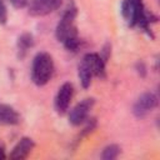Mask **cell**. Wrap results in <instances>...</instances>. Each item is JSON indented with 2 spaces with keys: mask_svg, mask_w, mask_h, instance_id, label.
Returning a JSON list of instances; mask_svg holds the SVG:
<instances>
[{
  "mask_svg": "<svg viewBox=\"0 0 160 160\" xmlns=\"http://www.w3.org/2000/svg\"><path fill=\"white\" fill-rule=\"evenodd\" d=\"M121 14L129 26L140 28L151 39H154L150 25L151 22H156L158 18L145 9L141 0H124L121 2Z\"/></svg>",
  "mask_w": 160,
  "mask_h": 160,
  "instance_id": "obj_1",
  "label": "cell"
},
{
  "mask_svg": "<svg viewBox=\"0 0 160 160\" xmlns=\"http://www.w3.org/2000/svg\"><path fill=\"white\" fill-rule=\"evenodd\" d=\"M76 15H78L76 6L74 4H70L62 12L55 29V36L58 41L62 42L69 51H76L80 45L78 29L75 25Z\"/></svg>",
  "mask_w": 160,
  "mask_h": 160,
  "instance_id": "obj_2",
  "label": "cell"
},
{
  "mask_svg": "<svg viewBox=\"0 0 160 160\" xmlns=\"http://www.w3.org/2000/svg\"><path fill=\"white\" fill-rule=\"evenodd\" d=\"M54 60L50 54L45 51L38 52L32 59L31 80L38 86H44L49 82L54 74Z\"/></svg>",
  "mask_w": 160,
  "mask_h": 160,
  "instance_id": "obj_3",
  "label": "cell"
},
{
  "mask_svg": "<svg viewBox=\"0 0 160 160\" xmlns=\"http://www.w3.org/2000/svg\"><path fill=\"white\" fill-rule=\"evenodd\" d=\"M156 106H158V96L151 91H146L142 92L135 100L132 105V114L135 118L142 119L149 112H151Z\"/></svg>",
  "mask_w": 160,
  "mask_h": 160,
  "instance_id": "obj_4",
  "label": "cell"
},
{
  "mask_svg": "<svg viewBox=\"0 0 160 160\" xmlns=\"http://www.w3.org/2000/svg\"><path fill=\"white\" fill-rule=\"evenodd\" d=\"M95 104V100L92 98H86L82 99L80 102H78L69 112V122L72 126H79L84 124L88 120L89 112L92 109Z\"/></svg>",
  "mask_w": 160,
  "mask_h": 160,
  "instance_id": "obj_5",
  "label": "cell"
},
{
  "mask_svg": "<svg viewBox=\"0 0 160 160\" xmlns=\"http://www.w3.org/2000/svg\"><path fill=\"white\" fill-rule=\"evenodd\" d=\"M62 0H28V11L32 16H45L58 10Z\"/></svg>",
  "mask_w": 160,
  "mask_h": 160,
  "instance_id": "obj_6",
  "label": "cell"
},
{
  "mask_svg": "<svg viewBox=\"0 0 160 160\" xmlns=\"http://www.w3.org/2000/svg\"><path fill=\"white\" fill-rule=\"evenodd\" d=\"M72 95H74V86L71 82H64L59 88L55 96V101H54V106L58 114L62 115L68 111Z\"/></svg>",
  "mask_w": 160,
  "mask_h": 160,
  "instance_id": "obj_7",
  "label": "cell"
},
{
  "mask_svg": "<svg viewBox=\"0 0 160 160\" xmlns=\"http://www.w3.org/2000/svg\"><path fill=\"white\" fill-rule=\"evenodd\" d=\"M35 146V142L31 138H28V136H24L21 138L16 145L12 148L11 152L9 154V158L12 159V160H24L29 156V154L32 151Z\"/></svg>",
  "mask_w": 160,
  "mask_h": 160,
  "instance_id": "obj_8",
  "label": "cell"
},
{
  "mask_svg": "<svg viewBox=\"0 0 160 160\" xmlns=\"http://www.w3.org/2000/svg\"><path fill=\"white\" fill-rule=\"evenodd\" d=\"M78 76L80 80V84L84 89H88L91 84L94 72H92V68L90 64V60L88 58V54L84 55V58L81 59L79 66H78Z\"/></svg>",
  "mask_w": 160,
  "mask_h": 160,
  "instance_id": "obj_9",
  "label": "cell"
},
{
  "mask_svg": "<svg viewBox=\"0 0 160 160\" xmlns=\"http://www.w3.org/2000/svg\"><path fill=\"white\" fill-rule=\"evenodd\" d=\"M19 122V112L10 105L0 104V125H18Z\"/></svg>",
  "mask_w": 160,
  "mask_h": 160,
  "instance_id": "obj_10",
  "label": "cell"
},
{
  "mask_svg": "<svg viewBox=\"0 0 160 160\" xmlns=\"http://www.w3.org/2000/svg\"><path fill=\"white\" fill-rule=\"evenodd\" d=\"M34 46V36L30 32H22L16 41V48H18V56L20 59L25 58L26 52Z\"/></svg>",
  "mask_w": 160,
  "mask_h": 160,
  "instance_id": "obj_11",
  "label": "cell"
},
{
  "mask_svg": "<svg viewBox=\"0 0 160 160\" xmlns=\"http://www.w3.org/2000/svg\"><path fill=\"white\" fill-rule=\"evenodd\" d=\"M121 152V148L116 144H110L108 146L104 148L102 152H101V159L104 160H114L119 156V154Z\"/></svg>",
  "mask_w": 160,
  "mask_h": 160,
  "instance_id": "obj_12",
  "label": "cell"
},
{
  "mask_svg": "<svg viewBox=\"0 0 160 160\" xmlns=\"http://www.w3.org/2000/svg\"><path fill=\"white\" fill-rule=\"evenodd\" d=\"M95 126H96V119H89L88 120V122H86V125H85V128L81 130V132L78 135V138L75 139V145H78L80 141H81V139L84 138V136H86L88 134H90L94 129H95Z\"/></svg>",
  "mask_w": 160,
  "mask_h": 160,
  "instance_id": "obj_13",
  "label": "cell"
},
{
  "mask_svg": "<svg viewBox=\"0 0 160 160\" xmlns=\"http://www.w3.org/2000/svg\"><path fill=\"white\" fill-rule=\"evenodd\" d=\"M8 21V9L4 0H0V25H5Z\"/></svg>",
  "mask_w": 160,
  "mask_h": 160,
  "instance_id": "obj_14",
  "label": "cell"
},
{
  "mask_svg": "<svg viewBox=\"0 0 160 160\" xmlns=\"http://www.w3.org/2000/svg\"><path fill=\"white\" fill-rule=\"evenodd\" d=\"M135 70H136V72L140 78H145L146 74H148V68H146L144 61H138L135 64Z\"/></svg>",
  "mask_w": 160,
  "mask_h": 160,
  "instance_id": "obj_15",
  "label": "cell"
},
{
  "mask_svg": "<svg viewBox=\"0 0 160 160\" xmlns=\"http://www.w3.org/2000/svg\"><path fill=\"white\" fill-rule=\"evenodd\" d=\"M110 52H111V45H110L109 42H106V44L104 45L102 50H101V54H100V56L104 59L105 62L108 61V59H109V56H110Z\"/></svg>",
  "mask_w": 160,
  "mask_h": 160,
  "instance_id": "obj_16",
  "label": "cell"
},
{
  "mask_svg": "<svg viewBox=\"0 0 160 160\" xmlns=\"http://www.w3.org/2000/svg\"><path fill=\"white\" fill-rule=\"evenodd\" d=\"M9 1L16 9H22V8H26L28 5V0H9Z\"/></svg>",
  "mask_w": 160,
  "mask_h": 160,
  "instance_id": "obj_17",
  "label": "cell"
},
{
  "mask_svg": "<svg viewBox=\"0 0 160 160\" xmlns=\"http://www.w3.org/2000/svg\"><path fill=\"white\" fill-rule=\"evenodd\" d=\"M6 158V154H5V149H4V146L0 144V160H4Z\"/></svg>",
  "mask_w": 160,
  "mask_h": 160,
  "instance_id": "obj_18",
  "label": "cell"
}]
</instances>
